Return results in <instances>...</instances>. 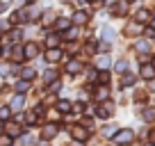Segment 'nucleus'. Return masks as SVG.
I'll return each mask as SVG.
<instances>
[{"label":"nucleus","instance_id":"1","mask_svg":"<svg viewBox=\"0 0 155 146\" xmlns=\"http://www.w3.org/2000/svg\"><path fill=\"white\" fill-rule=\"evenodd\" d=\"M112 139H114L116 146H126V144H130V141L135 139V132H132L130 128H123V130H116V135L112 137Z\"/></svg>","mask_w":155,"mask_h":146},{"label":"nucleus","instance_id":"2","mask_svg":"<svg viewBox=\"0 0 155 146\" xmlns=\"http://www.w3.org/2000/svg\"><path fill=\"white\" fill-rule=\"evenodd\" d=\"M37 53H39V46L34 44V41H30V44L23 46V57H25V59H32Z\"/></svg>","mask_w":155,"mask_h":146},{"label":"nucleus","instance_id":"3","mask_svg":"<svg viewBox=\"0 0 155 146\" xmlns=\"http://www.w3.org/2000/svg\"><path fill=\"white\" fill-rule=\"evenodd\" d=\"M128 9V2L126 0H119V2H112V14L114 16H123Z\"/></svg>","mask_w":155,"mask_h":146},{"label":"nucleus","instance_id":"4","mask_svg":"<svg viewBox=\"0 0 155 146\" xmlns=\"http://www.w3.org/2000/svg\"><path fill=\"white\" fill-rule=\"evenodd\" d=\"M73 137H75V139H80V141H84V139L89 137V132H87V128L75 126V128H73Z\"/></svg>","mask_w":155,"mask_h":146},{"label":"nucleus","instance_id":"5","mask_svg":"<svg viewBox=\"0 0 155 146\" xmlns=\"http://www.w3.org/2000/svg\"><path fill=\"white\" fill-rule=\"evenodd\" d=\"M80 68H82V64L75 62V59H71V62L66 64V73H68V75H75V73H80Z\"/></svg>","mask_w":155,"mask_h":146},{"label":"nucleus","instance_id":"6","mask_svg":"<svg viewBox=\"0 0 155 146\" xmlns=\"http://www.w3.org/2000/svg\"><path fill=\"white\" fill-rule=\"evenodd\" d=\"M101 37H103V41L112 44V41H114V30H112V28H107V25H105V28L101 30Z\"/></svg>","mask_w":155,"mask_h":146},{"label":"nucleus","instance_id":"7","mask_svg":"<svg viewBox=\"0 0 155 146\" xmlns=\"http://www.w3.org/2000/svg\"><path fill=\"white\" fill-rule=\"evenodd\" d=\"M23 96H21V94H18V96H14V101H12V107H9V110H12V112H21V110H23Z\"/></svg>","mask_w":155,"mask_h":146},{"label":"nucleus","instance_id":"8","mask_svg":"<svg viewBox=\"0 0 155 146\" xmlns=\"http://www.w3.org/2000/svg\"><path fill=\"white\" fill-rule=\"evenodd\" d=\"M141 78H144V80H153V78H155V68H153V64H150V66H146V64L141 66Z\"/></svg>","mask_w":155,"mask_h":146},{"label":"nucleus","instance_id":"9","mask_svg":"<svg viewBox=\"0 0 155 146\" xmlns=\"http://www.w3.org/2000/svg\"><path fill=\"white\" fill-rule=\"evenodd\" d=\"M55 135H57V128H55L53 123H48V126L44 128V132H41V137H44V139H53Z\"/></svg>","mask_w":155,"mask_h":146},{"label":"nucleus","instance_id":"10","mask_svg":"<svg viewBox=\"0 0 155 146\" xmlns=\"http://www.w3.org/2000/svg\"><path fill=\"white\" fill-rule=\"evenodd\" d=\"M73 21H75L78 25H84L89 21V14L87 12H75V14H73Z\"/></svg>","mask_w":155,"mask_h":146},{"label":"nucleus","instance_id":"11","mask_svg":"<svg viewBox=\"0 0 155 146\" xmlns=\"http://www.w3.org/2000/svg\"><path fill=\"white\" fill-rule=\"evenodd\" d=\"M59 57H62V50H57V48H50L48 53H46V59H48L50 64H53V62H57Z\"/></svg>","mask_w":155,"mask_h":146},{"label":"nucleus","instance_id":"12","mask_svg":"<svg viewBox=\"0 0 155 146\" xmlns=\"http://www.w3.org/2000/svg\"><path fill=\"white\" fill-rule=\"evenodd\" d=\"M135 18H137V23H148L150 21V14H148V9H139L135 14Z\"/></svg>","mask_w":155,"mask_h":146},{"label":"nucleus","instance_id":"13","mask_svg":"<svg viewBox=\"0 0 155 146\" xmlns=\"http://www.w3.org/2000/svg\"><path fill=\"white\" fill-rule=\"evenodd\" d=\"M112 110H114V105H110V103H107V105H103L101 110H98V117H101V119H110Z\"/></svg>","mask_w":155,"mask_h":146},{"label":"nucleus","instance_id":"14","mask_svg":"<svg viewBox=\"0 0 155 146\" xmlns=\"http://www.w3.org/2000/svg\"><path fill=\"white\" fill-rule=\"evenodd\" d=\"M55 25H57V30H68V28H71V18L62 16V18H57V21H55Z\"/></svg>","mask_w":155,"mask_h":146},{"label":"nucleus","instance_id":"15","mask_svg":"<svg viewBox=\"0 0 155 146\" xmlns=\"http://www.w3.org/2000/svg\"><path fill=\"white\" fill-rule=\"evenodd\" d=\"M135 82H137V75H132V73H126V75H123V80H121L123 87H132Z\"/></svg>","mask_w":155,"mask_h":146},{"label":"nucleus","instance_id":"16","mask_svg":"<svg viewBox=\"0 0 155 146\" xmlns=\"http://www.w3.org/2000/svg\"><path fill=\"white\" fill-rule=\"evenodd\" d=\"M116 130H119V126H114V123H112V126H105V128H103V135H105V137H114Z\"/></svg>","mask_w":155,"mask_h":146},{"label":"nucleus","instance_id":"17","mask_svg":"<svg viewBox=\"0 0 155 146\" xmlns=\"http://www.w3.org/2000/svg\"><path fill=\"white\" fill-rule=\"evenodd\" d=\"M30 89V80H18V82H16V91H28Z\"/></svg>","mask_w":155,"mask_h":146},{"label":"nucleus","instance_id":"18","mask_svg":"<svg viewBox=\"0 0 155 146\" xmlns=\"http://www.w3.org/2000/svg\"><path fill=\"white\" fill-rule=\"evenodd\" d=\"M34 75H37L34 68H23V71H21V78H23V80H32Z\"/></svg>","mask_w":155,"mask_h":146},{"label":"nucleus","instance_id":"19","mask_svg":"<svg viewBox=\"0 0 155 146\" xmlns=\"http://www.w3.org/2000/svg\"><path fill=\"white\" fill-rule=\"evenodd\" d=\"M135 48H137V50H141V53H146V50H148V41H146V39L135 41Z\"/></svg>","mask_w":155,"mask_h":146},{"label":"nucleus","instance_id":"20","mask_svg":"<svg viewBox=\"0 0 155 146\" xmlns=\"http://www.w3.org/2000/svg\"><path fill=\"white\" fill-rule=\"evenodd\" d=\"M139 30H141V23H132V25L126 28V34H137Z\"/></svg>","mask_w":155,"mask_h":146},{"label":"nucleus","instance_id":"21","mask_svg":"<svg viewBox=\"0 0 155 146\" xmlns=\"http://www.w3.org/2000/svg\"><path fill=\"white\" fill-rule=\"evenodd\" d=\"M57 110L59 112H68V110H71V103L68 101H57Z\"/></svg>","mask_w":155,"mask_h":146},{"label":"nucleus","instance_id":"22","mask_svg":"<svg viewBox=\"0 0 155 146\" xmlns=\"http://www.w3.org/2000/svg\"><path fill=\"white\" fill-rule=\"evenodd\" d=\"M110 64H112V57H107V55H103V57L98 59V66H101V68H107Z\"/></svg>","mask_w":155,"mask_h":146},{"label":"nucleus","instance_id":"23","mask_svg":"<svg viewBox=\"0 0 155 146\" xmlns=\"http://www.w3.org/2000/svg\"><path fill=\"white\" fill-rule=\"evenodd\" d=\"M9 107H0V121H7V119H9Z\"/></svg>","mask_w":155,"mask_h":146},{"label":"nucleus","instance_id":"24","mask_svg":"<svg viewBox=\"0 0 155 146\" xmlns=\"http://www.w3.org/2000/svg\"><path fill=\"white\" fill-rule=\"evenodd\" d=\"M144 119H146V121H153V119H155V110H153V107L144 110Z\"/></svg>","mask_w":155,"mask_h":146},{"label":"nucleus","instance_id":"25","mask_svg":"<svg viewBox=\"0 0 155 146\" xmlns=\"http://www.w3.org/2000/svg\"><path fill=\"white\" fill-rule=\"evenodd\" d=\"M18 132H21V130H18V128L14 126V123H9V126H7V135H9V137H16Z\"/></svg>","mask_w":155,"mask_h":146},{"label":"nucleus","instance_id":"26","mask_svg":"<svg viewBox=\"0 0 155 146\" xmlns=\"http://www.w3.org/2000/svg\"><path fill=\"white\" fill-rule=\"evenodd\" d=\"M71 110H73V114H82L84 105H82V103H75V105H71Z\"/></svg>","mask_w":155,"mask_h":146},{"label":"nucleus","instance_id":"27","mask_svg":"<svg viewBox=\"0 0 155 146\" xmlns=\"http://www.w3.org/2000/svg\"><path fill=\"white\" fill-rule=\"evenodd\" d=\"M55 78H57V73H55V71H46V75H44V80H46V82H53Z\"/></svg>","mask_w":155,"mask_h":146},{"label":"nucleus","instance_id":"28","mask_svg":"<svg viewBox=\"0 0 155 146\" xmlns=\"http://www.w3.org/2000/svg\"><path fill=\"white\" fill-rule=\"evenodd\" d=\"M126 68H128V62H126V59H121V62H116V71H119V73H123Z\"/></svg>","mask_w":155,"mask_h":146},{"label":"nucleus","instance_id":"29","mask_svg":"<svg viewBox=\"0 0 155 146\" xmlns=\"http://www.w3.org/2000/svg\"><path fill=\"white\" fill-rule=\"evenodd\" d=\"M53 18H55L53 12H46V16H44V25H50V23H53Z\"/></svg>","mask_w":155,"mask_h":146},{"label":"nucleus","instance_id":"30","mask_svg":"<svg viewBox=\"0 0 155 146\" xmlns=\"http://www.w3.org/2000/svg\"><path fill=\"white\" fill-rule=\"evenodd\" d=\"M57 44H59V39L55 37V34H50V37H48V46H50V48H55Z\"/></svg>","mask_w":155,"mask_h":146},{"label":"nucleus","instance_id":"31","mask_svg":"<svg viewBox=\"0 0 155 146\" xmlns=\"http://www.w3.org/2000/svg\"><path fill=\"white\" fill-rule=\"evenodd\" d=\"M0 146H12V137H9V135L0 137Z\"/></svg>","mask_w":155,"mask_h":146},{"label":"nucleus","instance_id":"32","mask_svg":"<svg viewBox=\"0 0 155 146\" xmlns=\"http://www.w3.org/2000/svg\"><path fill=\"white\" fill-rule=\"evenodd\" d=\"M21 37H23V32H18V30H14V32H12V41H18Z\"/></svg>","mask_w":155,"mask_h":146},{"label":"nucleus","instance_id":"33","mask_svg":"<svg viewBox=\"0 0 155 146\" xmlns=\"http://www.w3.org/2000/svg\"><path fill=\"white\" fill-rule=\"evenodd\" d=\"M98 80H101V82H107V80H110V73H105V71H103V73H101V78H98Z\"/></svg>","mask_w":155,"mask_h":146},{"label":"nucleus","instance_id":"34","mask_svg":"<svg viewBox=\"0 0 155 146\" xmlns=\"http://www.w3.org/2000/svg\"><path fill=\"white\" fill-rule=\"evenodd\" d=\"M37 121V114H28V123H34Z\"/></svg>","mask_w":155,"mask_h":146},{"label":"nucleus","instance_id":"35","mask_svg":"<svg viewBox=\"0 0 155 146\" xmlns=\"http://www.w3.org/2000/svg\"><path fill=\"white\" fill-rule=\"evenodd\" d=\"M7 73V66H2V64H0V75H5Z\"/></svg>","mask_w":155,"mask_h":146},{"label":"nucleus","instance_id":"36","mask_svg":"<svg viewBox=\"0 0 155 146\" xmlns=\"http://www.w3.org/2000/svg\"><path fill=\"white\" fill-rule=\"evenodd\" d=\"M0 30H7V25H5V23H2V21H0Z\"/></svg>","mask_w":155,"mask_h":146},{"label":"nucleus","instance_id":"37","mask_svg":"<svg viewBox=\"0 0 155 146\" xmlns=\"http://www.w3.org/2000/svg\"><path fill=\"white\" fill-rule=\"evenodd\" d=\"M148 23H150V28H153V30H155V18H153V21H148Z\"/></svg>","mask_w":155,"mask_h":146},{"label":"nucleus","instance_id":"38","mask_svg":"<svg viewBox=\"0 0 155 146\" xmlns=\"http://www.w3.org/2000/svg\"><path fill=\"white\" fill-rule=\"evenodd\" d=\"M73 146H84V144H82V141H75V144H73Z\"/></svg>","mask_w":155,"mask_h":146},{"label":"nucleus","instance_id":"39","mask_svg":"<svg viewBox=\"0 0 155 146\" xmlns=\"http://www.w3.org/2000/svg\"><path fill=\"white\" fill-rule=\"evenodd\" d=\"M2 9H5V2H0V12H2Z\"/></svg>","mask_w":155,"mask_h":146},{"label":"nucleus","instance_id":"40","mask_svg":"<svg viewBox=\"0 0 155 146\" xmlns=\"http://www.w3.org/2000/svg\"><path fill=\"white\" fill-rule=\"evenodd\" d=\"M150 139H153V144H155V132H153V135H150Z\"/></svg>","mask_w":155,"mask_h":146},{"label":"nucleus","instance_id":"41","mask_svg":"<svg viewBox=\"0 0 155 146\" xmlns=\"http://www.w3.org/2000/svg\"><path fill=\"white\" fill-rule=\"evenodd\" d=\"M153 68H155V57H153Z\"/></svg>","mask_w":155,"mask_h":146},{"label":"nucleus","instance_id":"42","mask_svg":"<svg viewBox=\"0 0 155 146\" xmlns=\"http://www.w3.org/2000/svg\"><path fill=\"white\" fill-rule=\"evenodd\" d=\"M146 146H155V144H146Z\"/></svg>","mask_w":155,"mask_h":146},{"label":"nucleus","instance_id":"43","mask_svg":"<svg viewBox=\"0 0 155 146\" xmlns=\"http://www.w3.org/2000/svg\"><path fill=\"white\" fill-rule=\"evenodd\" d=\"M0 55H2V48H0Z\"/></svg>","mask_w":155,"mask_h":146},{"label":"nucleus","instance_id":"44","mask_svg":"<svg viewBox=\"0 0 155 146\" xmlns=\"http://www.w3.org/2000/svg\"><path fill=\"white\" fill-rule=\"evenodd\" d=\"M0 132H2V130H0Z\"/></svg>","mask_w":155,"mask_h":146}]
</instances>
